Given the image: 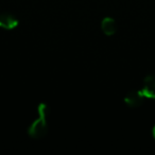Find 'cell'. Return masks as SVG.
<instances>
[{
	"label": "cell",
	"instance_id": "8992f818",
	"mask_svg": "<svg viewBox=\"0 0 155 155\" xmlns=\"http://www.w3.org/2000/svg\"><path fill=\"white\" fill-rule=\"evenodd\" d=\"M153 135H154V138H155V127H154V130H153Z\"/></svg>",
	"mask_w": 155,
	"mask_h": 155
},
{
	"label": "cell",
	"instance_id": "7a4b0ae2",
	"mask_svg": "<svg viewBox=\"0 0 155 155\" xmlns=\"http://www.w3.org/2000/svg\"><path fill=\"white\" fill-rule=\"evenodd\" d=\"M19 25L18 19L9 13H1L0 14V28L5 30H13Z\"/></svg>",
	"mask_w": 155,
	"mask_h": 155
},
{
	"label": "cell",
	"instance_id": "5b68a950",
	"mask_svg": "<svg viewBox=\"0 0 155 155\" xmlns=\"http://www.w3.org/2000/svg\"><path fill=\"white\" fill-rule=\"evenodd\" d=\"M101 29L103 31V33L107 36H112L116 33L117 27H116V21L110 17H105L101 21Z\"/></svg>",
	"mask_w": 155,
	"mask_h": 155
},
{
	"label": "cell",
	"instance_id": "3957f363",
	"mask_svg": "<svg viewBox=\"0 0 155 155\" xmlns=\"http://www.w3.org/2000/svg\"><path fill=\"white\" fill-rule=\"evenodd\" d=\"M144 100V95L142 94V91H132V93L127 94V96L125 97L124 102L127 106L130 107H138L143 103Z\"/></svg>",
	"mask_w": 155,
	"mask_h": 155
},
{
	"label": "cell",
	"instance_id": "6da1fadb",
	"mask_svg": "<svg viewBox=\"0 0 155 155\" xmlns=\"http://www.w3.org/2000/svg\"><path fill=\"white\" fill-rule=\"evenodd\" d=\"M48 108L47 104L41 103L38 106V117L34 122L29 127L28 134L32 138L38 139L41 138L48 131V123H47V115H48Z\"/></svg>",
	"mask_w": 155,
	"mask_h": 155
},
{
	"label": "cell",
	"instance_id": "277c9868",
	"mask_svg": "<svg viewBox=\"0 0 155 155\" xmlns=\"http://www.w3.org/2000/svg\"><path fill=\"white\" fill-rule=\"evenodd\" d=\"M141 91L144 97L155 98V75H149L144 79L143 88Z\"/></svg>",
	"mask_w": 155,
	"mask_h": 155
}]
</instances>
